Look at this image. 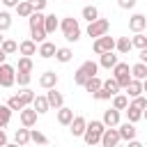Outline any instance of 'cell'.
Returning a JSON list of instances; mask_svg holds the SVG:
<instances>
[{
	"mask_svg": "<svg viewBox=\"0 0 147 147\" xmlns=\"http://www.w3.org/2000/svg\"><path fill=\"white\" fill-rule=\"evenodd\" d=\"M44 11H34L30 18H28V23H30V39L34 41V44H44L46 41V30H44Z\"/></svg>",
	"mask_w": 147,
	"mask_h": 147,
	"instance_id": "obj_1",
	"label": "cell"
},
{
	"mask_svg": "<svg viewBox=\"0 0 147 147\" xmlns=\"http://www.w3.org/2000/svg\"><path fill=\"white\" fill-rule=\"evenodd\" d=\"M103 131H106V126H103L101 119H92V122H87V129H85V133H83L85 145H90V147H92V145H99Z\"/></svg>",
	"mask_w": 147,
	"mask_h": 147,
	"instance_id": "obj_2",
	"label": "cell"
},
{
	"mask_svg": "<svg viewBox=\"0 0 147 147\" xmlns=\"http://www.w3.org/2000/svg\"><path fill=\"white\" fill-rule=\"evenodd\" d=\"M60 30H62V34H64L67 41H78L80 39V23L74 16H64L60 21Z\"/></svg>",
	"mask_w": 147,
	"mask_h": 147,
	"instance_id": "obj_3",
	"label": "cell"
},
{
	"mask_svg": "<svg viewBox=\"0 0 147 147\" xmlns=\"http://www.w3.org/2000/svg\"><path fill=\"white\" fill-rule=\"evenodd\" d=\"M113 78L117 80L119 90H124V87L131 83V67H129L126 62H117V64L113 67Z\"/></svg>",
	"mask_w": 147,
	"mask_h": 147,
	"instance_id": "obj_4",
	"label": "cell"
},
{
	"mask_svg": "<svg viewBox=\"0 0 147 147\" xmlns=\"http://www.w3.org/2000/svg\"><path fill=\"white\" fill-rule=\"evenodd\" d=\"M108 28H110V21H108V18H96V21H92V23L87 25V37L99 39V37L108 34Z\"/></svg>",
	"mask_w": 147,
	"mask_h": 147,
	"instance_id": "obj_5",
	"label": "cell"
},
{
	"mask_svg": "<svg viewBox=\"0 0 147 147\" xmlns=\"http://www.w3.org/2000/svg\"><path fill=\"white\" fill-rule=\"evenodd\" d=\"M16 85V67L11 64H0V87H11Z\"/></svg>",
	"mask_w": 147,
	"mask_h": 147,
	"instance_id": "obj_6",
	"label": "cell"
},
{
	"mask_svg": "<svg viewBox=\"0 0 147 147\" xmlns=\"http://www.w3.org/2000/svg\"><path fill=\"white\" fill-rule=\"evenodd\" d=\"M92 51H94L96 55L110 53V51H115V39H113V37H108V34H103V37L94 39V44H92Z\"/></svg>",
	"mask_w": 147,
	"mask_h": 147,
	"instance_id": "obj_7",
	"label": "cell"
},
{
	"mask_svg": "<svg viewBox=\"0 0 147 147\" xmlns=\"http://www.w3.org/2000/svg\"><path fill=\"white\" fill-rule=\"evenodd\" d=\"M18 115H21V124H23L25 129H32V126L37 124V117H39V115H37V110H34L32 106H25Z\"/></svg>",
	"mask_w": 147,
	"mask_h": 147,
	"instance_id": "obj_8",
	"label": "cell"
},
{
	"mask_svg": "<svg viewBox=\"0 0 147 147\" xmlns=\"http://www.w3.org/2000/svg\"><path fill=\"white\" fill-rule=\"evenodd\" d=\"M85 129H87V119H85L83 115H76V117H74V122L69 124V131H71V136H74V138H83Z\"/></svg>",
	"mask_w": 147,
	"mask_h": 147,
	"instance_id": "obj_9",
	"label": "cell"
},
{
	"mask_svg": "<svg viewBox=\"0 0 147 147\" xmlns=\"http://www.w3.org/2000/svg\"><path fill=\"white\" fill-rule=\"evenodd\" d=\"M101 147H117L119 145V133H117V126L115 129H106L103 136H101Z\"/></svg>",
	"mask_w": 147,
	"mask_h": 147,
	"instance_id": "obj_10",
	"label": "cell"
},
{
	"mask_svg": "<svg viewBox=\"0 0 147 147\" xmlns=\"http://www.w3.org/2000/svg\"><path fill=\"white\" fill-rule=\"evenodd\" d=\"M145 28H147V16H145V14H133V16L129 18V30H131L133 34L142 32Z\"/></svg>",
	"mask_w": 147,
	"mask_h": 147,
	"instance_id": "obj_11",
	"label": "cell"
},
{
	"mask_svg": "<svg viewBox=\"0 0 147 147\" xmlns=\"http://www.w3.org/2000/svg\"><path fill=\"white\" fill-rule=\"evenodd\" d=\"M101 122H103V126H106V129H115V126H119V110H115V108L103 110Z\"/></svg>",
	"mask_w": 147,
	"mask_h": 147,
	"instance_id": "obj_12",
	"label": "cell"
},
{
	"mask_svg": "<svg viewBox=\"0 0 147 147\" xmlns=\"http://www.w3.org/2000/svg\"><path fill=\"white\" fill-rule=\"evenodd\" d=\"M117 133H119V140H136V133H138V129H136V124H131V122H124V124H119L117 126Z\"/></svg>",
	"mask_w": 147,
	"mask_h": 147,
	"instance_id": "obj_13",
	"label": "cell"
},
{
	"mask_svg": "<svg viewBox=\"0 0 147 147\" xmlns=\"http://www.w3.org/2000/svg\"><path fill=\"white\" fill-rule=\"evenodd\" d=\"M46 101H48V106H51V108H55V110H60V108L64 106V96H62L55 87L46 92Z\"/></svg>",
	"mask_w": 147,
	"mask_h": 147,
	"instance_id": "obj_14",
	"label": "cell"
},
{
	"mask_svg": "<svg viewBox=\"0 0 147 147\" xmlns=\"http://www.w3.org/2000/svg\"><path fill=\"white\" fill-rule=\"evenodd\" d=\"M39 85H41L44 90H53V87L57 85V74H55V71H44V74L39 76Z\"/></svg>",
	"mask_w": 147,
	"mask_h": 147,
	"instance_id": "obj_15",
	"label": "cell"
},
{
	"mask_svg": "<svg viewBox=\"0 0 147 147\" xmlns=\"http://www.w3.org/2000/svg\"><path fill=\"white\" fill-rule=\"evenodd\" d=\"M18 53H21V57H32V55L37 53V44H34L32 39H23V41L18 44Z\"/></svg>",
	"mask_w": 147,
	"mask_h": 147,
	"instance_id": "obj_16",
	"label": "cell"
},
{
	"mask_svg": "<svg viewBox=\"0 0 147 147\" xmlns=\"http://www.w3.org/2000/svg\"><path fill=\"white\" fill-rule=\"evenodd\" d=\"M55 51H57V46H55L53 41H44V44H39L37 55L44 57V60H48V57H55Z\"/></svg>",
	"mask_w": 147,
	"mask_h": 147,
	"instance_id": "obj_17",
	"label": "cell"
},
{
	"mask_svg": "<svg viewBox=\"0 0 147 147\" xmlns=\"http://www.w3.org/2000/svg\"><path fill=\"white\" fill-rule=\"evenodd\" d=\"M124 90H126V96H131V99H136V96H142V80H136V78H131V83H129Z\"/></svg>",
	"mask_w": 147,
	"mask_h": 147,
	"instance_id": "obj_18",
	"label": "cell"
},
{
	"mask_svg": "<svg viewBox=\"0 0 147 147\" xmlns=\"http://www.w3.org/2000/svg\"><path fill=\"white\" fill-rule=\"evenodd\" d=\"M74 117H76V115H74V110H71V108H67V106H62V108L57 110V122H60L62 126H69V124L74 122Z\"/></svg>",
	"mask_w": 147,
	"mask_h": 147,
	"instance_id": "obj_19",
	"label": "cell"
},
{
	"mask_svg": "<svg viewBox=\"0 0 147 147\" xmlns=\"http://www.w3.org/2000/svg\"><path fill=\"white\" fill-rule=\"evenodd\" d=\"M57 28H60L57 16H55V14H46V16H44V30H46V34H53Z\"/></svg>",
	"mask_w": 147,
	"mask_h": 147,
	"instance_id": "obj_20",
	"label": "cell"
},
{
	"mask_svg": "<svg viewBox=\"0 0 147 147\" xmlns=\"http://www.w3.org/2000/svg\"><path fill=\"white\" fill-rule=\"evenodd\" d=\"M117 62H119V60H117V55L110 51V53H103V55L99 57V62H96V64H99V67H103V69H113Z\"/></svg>",
	"mask_w": 147,
	"mask_h": 147,
	"instance_id": "obj_21",
	"label": "cell"
},
{
	"mask_svg": "<svg viewBox=\"0 0 147 147\" xmlns=\"http://www.w3.org/2000/svg\"><path fill=\"white\" fill-rule=\"evenodd\" d=\"M16 14H18L21 18H30V16L34 14V9H32V5H30L28 0H21V2L16 5Z\"/></svg>",
	"mask_w": 147,
	"mask_h": 147,
	"instance_id": "obj_22",
	"label": "cell"
},
{
	"mask_svg": "<svg viewBox=\"0 0 147 147\" xmlns=\"http://www.w3.org/2000/svg\"><path fill=\"white\" fill-rule=\"evenodd\" d=\"M14 142L18 145V147H23V145H28L30 142V129H16V133H14Z\"/></svg>",
	"mask_w": 147,
	"mask_h": 147,
	"instance_id": "obj_23",
	"label": "cell"
},
{
	"mask_svg": "<svg viewBox=\"0 0 147 147\" xmlns=\"http://www.w3.org/2000/svg\"><path fill=\"white\" fill-rule=\"evenodd\" d=\"M131 78H136V80H145V78H147V64L136 62V64L131 67Z\"/></svg>",
	"mask_w": 147,
	"mask_h": 147,
	"instance_id": "obj_24",
	"label": "cell"
},
{
	"mask_svg": "<svg viewBox=\"0 0 147 147\" xmlns=\"http://www.w3.org/2000/svg\"><path fill=\"white\" fill-rule=\"evenodd\" d=\"M32 108L37 110V115H44V113H48V110H51V106H48L46 96H34V101H32Z\"/></svg>",
	"mask_w": 147,
	"mask_h": 147,
	"instance_id": "obj_25",
	"label": "cell"
},
{
	"mask_svg": "<svg viewBox=\"0 0 147 147\" xmlns=\"http://www.w3.org/2000/svg\"><path fill=\"white\" fill-rule=\"evenodd\" d=\"M126 117H129V122H131V124H136L138 119H142V108H138V106L129 103V106H126Z\"/></svg>",
	"mask_w": 147,
	"mask_h": 147,
	"instance_id": "obj_26",
	"label": "cell"
},
{
	"mask_svg": "<svg viewBox=\"0 0 147 147\" xmlns=\"http://www.w3.org/2000/svg\"><path fill=\"white\" fill-rule=\"evenodd\" d=\"M80 14H83V18H85L87 23H92V21H96V18H99V9H96L94 5H85Z\"/></svg>",
	"mask_w": 147,
	"mask_h": 147,
	"instance_id": "obj_27",
	"label": "cell"
},
{
	"mask_svg": "<svg viewBox=\"0 0 147 147\" xmlns=\"http://www.w3.org/2000/svg\"><path fill=\"white\" fill-rule=\"evenodd\" d=\"M71 57H74V53H71V48H67V46H62V48H57V51H55V60H57V62H62V64L71 62Z\"/></svg>",
	"mask_w": 147,
	"mask_h": 147,
	"instance_id": "obj_28",
	"label": "cell"
},
{
	"mask_svg": "<svg viewBox=\"0 0 147 147\" xmlns=\"http://www.w3.org/2000/svg\"><path fill=\"white\" fill-rule=\"evenodd\" d=\"M78 69H80V71H83L87 78H92V76H96V71H99V64H96V62H92V60H87V62H83Z\"/></svg>",
	"mask_w": 147,
	"mask_h": 147,
	"instance_id": "obj_29",
	"label": "cell"
},
{
	"mask_svg": "<svg viewBox=\"0 0 147 147\" xmlns=\"http://www.w3.org/2000/svg\"><path fill=\"white\" fill-rule=\"evenodd\" d=\"M101 83H103V80H101L99 76H92V78H87V80H85V85H83V87H85L90 94H94V92H99V90H101Z\"/></svg>",
	"mask_w": 147,
	"mask_h": 147,
	"instance_id": "obj_30",
	"label": "cell"
},
{
	"mask_svg": "<svg viewBox=\"0 0 147 147\" xmlns=\"http://www.w3.org/2000/svg\"><path fill=\"white\" fill-rule=\"evenodd\" d=\"M115 48H117V53H129V51L133 48L131 37H119V39L115 41Z\"/></svg>",
	"mask_w": 147,
	"mask_h": 147,
	"instance_id": "obj_31",
	"label": "cell"
},
{
	"mask_svg": "<svg viewBox=\"0 0 147 147\" xmlns=\"http://www.w3.org/2000/svg\"><path fill=\"white\" fill-rule=\"evenodd\" d=\"M5 106H7V108H9L11 113H14V110H18V113H21V110L25 108V103L21 101V96H18V94H14V96H9V101H7Z\"/></svg>",
	"mask_w": 147,
	"mask_h": 147,
	"instance_id": "obj_32",
	"label": "cell"
},
{
	"mask_svg": "<svg viewBox=\"0 0 147 147\" xmlns=\"http://www.w3.org/2000/svg\"><path fill=\"white\" fill-rule=\"evenodd\" d=\"M126 106H129V96L126 94H115L113 96V108L115 110H126Z\"/></svg>",
	"mask_w": 147,
	"mask_h": 147,
	"instance_id": "obj_33",
	"label": "cell"
},
{
	"mask_svg": "<svg viewBox=\"0 0 147 147\" xmlns=\"http://www.w3.org/2000/svg\"><path fill=\"white\" fill-rule=\"evenodd\" d=\"M101 87H103V90H108L113 96H115V94H119V85H117V80H115L113 76H110V78H106V80L101 83Z\"/></svg>",
	"mask_w": 147,
	"mask_h": 147,
	"instance_id": "obj_34",
	"label": "cell"
},
{
	"mask_svg": "<svg viewBox=\"0 0 147 147\" xmlns=\"http://www.w3.org/2000/svg\"><path fill=\"white\" fill-rule=\"evenodd\" d=\"M30 140H32L34 145H41V147L48 145V138H46L41 131H37V129H30Z\"/></svg>",
	"mask_w": 147,
	"mask_h": 147,
	"instance_id": "obj_35",
	"label": "cell"
},
{
	"mask_svg": "<svg viewBox=\"0 0 147 147\" xmlns=\"http://www.w3.org/2000/svg\"><path fill=\"white\" fill-rule=\"evenodd\" d=\"M131 44H133V48H138V51L147 48V34H142V32L133 34V37H131Z\"/></svg>",
	"mask_w": 147,
	"mask_h": 147,
	"instance_id": "obj_36",
	"label": "cell"
},
{
	"mask_svg": "<svg viewBox=\"0 0 147 147\" xmlns=\"http://www.w3.org/2000/svg\"><path fill=\"white\" fill-rule=\"evenodd\" d=\"M16 71H21V74H30V71H32V57H18V67H16Z\"/></svg>",
	"mask_w": 147,
	"mask_h": 147,
	"instance_id": "obj_37",
	"label": "cell"
},
{
	"mask_svg": "<svg viewBox=\"0 0 147 147\" xmlns=\"http://www.w3.org/2000/svg\"><path fill=\"white\" fill-rule=\"evenodd\" d=\"M0 48L5 51V55H11V53H16V51H18V44H16L14 39H5V41L0 44Z\"/></svg>",
	"mask_w": 147,
	"mask_h": 147,
	"instance_id": "obj_38",
	"label": "cell"
},
{
	"mask_svg": "<svg viewBox=\"0 0 147 147\" xmlns=\"http://www.w3.org/2000/svg\"><path fill=\"white\" fill-rule=\"evenodd\" d=\"M11 28V14L9 11H0V32Z\"/></svg>",
	"mask_w": 147,
	"mask_h": 147,
	"instance_id": "obj_39",
	"label": "cell"
},
{
	"mask_svg": "<svg viewBox=\"0 0 147 147\" xmlns=\"http://www.w3.org/2000/svg\"><path fill=\"white\" fill-rule=\"evenodd\" d=\"M9 119H11V110L7 106H0V129H5L9 124Z\"/></svg>",
	"mask_w": 147,
	"mask_h": 147,
	"instance_id": "obj_40",
	"label": "cell"
},
{
	"mask_svg": "<svg viewBox=\"0 0 147 147\" xmlns=\"http://www.w3.org/2000/svg\"><path fill=\"white\" fill-rule=\"evenodd\" d=\"M18 96H21V101H23L25 106H30V103L34 101V96H37V94H34V92H32L30 87H23V92H21Z\"/></svg>",
	"mask_w": 147,
	"mask_h": 147,
	"instance_id": "obj_41",
	"label": "cell"
},
{
	"mask_svg": "<svg viewBox=\"0 0 147 147\" xmlns=\"http://www.w3.org/2000/svg\"><path fill=\"white\" fill-rule=\"evenodd\" d=\"M30 80H32V76H30V74H21V71L16 74V83H18L21 87H28V85H30Z\"/></svg>",
	"mask_w": 147,
	"mask_h": 147,
	"instance_id": "obj_42",
	"label": "cell"
},
{
	"mask_svg": "<svg viewBox=\"0 0 147 147\" xmlns=\"http://www.w3.org/2000/svg\"><path fill=\"white\" fill-rule=\"evenodd\" d=\"M92 96H94V99H96V101H108V99H113V94H110V92H108V90H103V87H101V90H99V92H94V94H92Z\"/></svg>",
	"mask_w": 147,
	"mask_h": 147,
	"instance_id": "obj_43",
	"label": "cell"
},
{
	"mask_svg": "<svg viewBox=\"0 0 147 147\" xmlns=\"http://www.w3.org/2000/svg\"><path fill=\"white\" fill-rule=\"evenodd\" d=\"M138 0H117V7L119 9H133Z\"/></svg>",
	"mask_w": 147,
	"mask_h": 147,
	"instance_id": "obj_44",
	"label": "cell"
},
{
	"mask_svg": "<svg viewBox=\"0 0 147 147\" xmlns=\"http://www.w3.org/2000/svg\"><path fill=\"white\" fill-rule=\"evenodd\" d=\"M28 2L32 5L34 11H44V7H46V0H28Z\"/></svg>",
	"mask_w": 147,
	"mask_h": 147,
	"instance_id": "obj_45",
	"label": "cell"
},
{
	"mask_svg": "<svg viewBox=\"0 0 147 147\" xmlns=\"http://www.w3.org/2000/svg\"><path fill=\"white\" fill-rule=\"evenodd\" d=\"M131 103H133V106H138V108H142V110H145V108H147V96H136V99H133V101H131Z\"/></svg>",
	"mask_w": 147,
	"mask_h": 147,
	"instance_id": "obj_46",
	"label": "cell"
},
{
	"mask_svg": "<svg viewBox=\"0 0 147 147\" xmlns=\"http://www.w3.org/2000/svg\"><path fill=\"white\" fill-rule=\"evenodd\" d=\"M18 2H21V0H2V5H5V7H14V9H16V5H18Z\"/></svg>",
	"mask_w": 147,
	"mask_h": 147,
	"instance_id": "obj_47",
	"label": "cell"
},
{
	"mask_svg": "<svg viewBox=\"0 0 147 147\" xmlns=\"http://www.w3.org/2000/svg\"><path fill=\"white\" fill-rule=\"evenodd\" d=\"M138 57H140V62H142V64H147V48H142Z\"/></svg>",
	"mask_w": 147,
	"mask_h": 147,
	"instance_id": "obj_48",
	"label": "cell"
},
{
	"mask_svg": "<svg viewBox=\"0 0 147 147\" xmlns=\"http://www.w3.org/2000/svg\"><path fill=\"white\" fill-rule=\"evenodd\" d=\"M5 145H7V133L0 129V147H5Z\"/></svg>",
	"mask_w": 147,
	"mask_h": 147,
	"instance_id": "obj_49",
	"label": "cell"
},
{
	"mask_svg": "<svg viewBox=\"0 0 147 147\" xmlns=\"http://www.w3.org/2000/svg\"><path fill=\"white\" fill-rule=\"evenodd\" d=\"M126 147H145V145H142L140 140H129V145H126Z\"/></svg>",
	"mask_w": 147,
	"mask_h": 147,
	"instance_id": "obj_50",
	"label": "cell"
},
{
	"mask_svg": "<svg viewBox=\"0 0 147 147\" xmlns=\"http://www.w3.org/2000/svg\"><path fill=\"white\" fill-rule=\"evenodd\" d=\"M5 60H7V55H5V51L0 48V64H5Z\"/></svg>",
	"mask_w": 147,
	"mask_h": 147,
	"instance_id": "obj_51",
	"label": "cell"
},
{
	"mask_svg": "<svg viewBox=\"0 0 147 147\" xmlns=\"http://www.w3.org/2000/svg\"><path fill=\"white\" fill-rule=\"evenodd\" d=\"M142 92H147V78L142 80Z\"/></svg>",
	"mask_w": 147,
	"mask_h": 147,
	"instance_id": "obj_52",
	"label": "cell"
},
{
	"mask_svg": "<svg viewBox=\"0 0 147 147\" xmlns=\"http://www.w3.org/2000/svg\"><path fill=\"white\" fill-rule=\"evenodd\" d=\"M5 147H18V145H16V142H7Z\"/></svg>",
	"mask_w": 147,
	"mask_h": 147,
	"instance_id": "obj_53",
	"label": "cell"
},
{
	"mask_svg": "<svg viewBox=\"0 0 147 147\" xmlns=\"http://www.w3.org/2000/svg\"><path fill=\"white\" fill-rule=\"evenodd\" d=\"M142 117H145V119H147V108H145V110H142Z\"/></svg>",
	"mask_w": 147,
	"mask_h": 147,
	"instance_id": "obj_54",
	"label": "cell"
},
{
	"mask_svg": "<svg viewBox=\"0 0 147 147\" xmlns=\"http://www.w3.org/2000/svg\"><path fill=\"white\" fill-rule=\"evenodd\" d=\"M2 41H5V37H2V32H0V44H2Z\"/></svg>",
	"mask_w": 147,
	"mask_h": 147,
	"instance_id": "obj_55",
	"label": "cell"
},
{
	"mask_svg": "<svg viewBox=\"0 0 147 147\" xmlns=\"http://www.w3.org/2000/svg\"><path fill=\"white\" fill-rule=\"evenodd\" d=\"M117 147H119V145H117Z\"/></svg>",
	"mask_w": 147,
	"mask_h": 147,
	"instance_id": "obj_56",
	"label": "cell"
},
{
	"mask_svg": "<svg viewBox=\"0 0 147 147\" xmlns=\"http://www.w3.org/2000/svg\"><path fill=\"white\" fill-rule=\"evenodd\" d=\"M64 2H67V0H64Z\"/></svg>",
	"mask_w": 147,
	"mask_h": 147,
	"instance_id": "obj_57",
	"label": "cell"
}]
</instances>
